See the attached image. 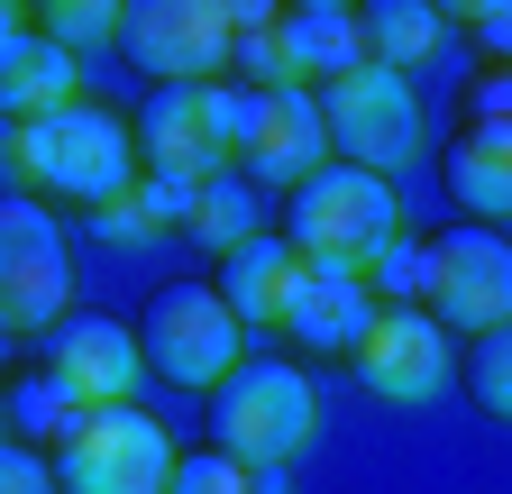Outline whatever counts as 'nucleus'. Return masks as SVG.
I'll use <instances>...</instances> for the list:
<instances>
[{
	"instance_id": "nucleus-1",
	"label": "nucleus",
	"mask_w": 512,
	"mask_h": 494,
	"mask_svg": "<svg viewBox=\"0 0 512 494\" xmlns=\"http://www.w3.org/2000/svg\"><path fill=\"white\" fill-rule=\"evenodd\" d=\"M0 174H19L28 202H83V220H92L101 202H119L138 183V129L110 119L101 101L46 110V119L0 129Z\"/></svg>"
},
{
	"instance_id": "nucleus-2",
	"label": "nucleus",
	"mask_w": 512,
	"mask_h": 494,
	"mask_svg": "<svg viewBox=\"0 0 512 494\" xmlns=\"http://www.w3.org/2000/svg\"><path fill=\"white\" fill-rule=\"evenodd\" d=\"M284 238L302 247L311 275H357L366 284L403 247V202H394V183L366 174V165H320L293 193V229Z\"/></svg>"
},
{
	"instance_id": "nucleus-3",
	"label": "nucleus",
	"mask_w": 512,
	"mask_h": 494,
	"mask_svg": "<svg viewBox=\"0 0 512 494\" xmlns=\"http://www.w3.org/2000/svg\"><path fill=\"white\" fill-rule=\"evenodd\" d=\"M311 440H320V394H311L302 366L256 357V366H238V376L220 385V403H211V449L238 458V467H256V476L293 467Z\"/></svg>"
},
{
	"instance_id": "nucleus-4",
	"label": "nucleus",
	"mask_w": 512,
	"mask_h": 494,
	"mask_svg": "<svg viewBox=\"0 0 512 494\" xmlns=\"http://www.w3.org/2000/svg\"><path fill=\"white\" fill-rule=\"evenodd\" d=\"M174 440L138 403H101L55 440V485L64 494H174Z\"/></svg>"
},
{
	"instance_id": "nucleus-5",
	"label": "nucleus",
	"mask_w": 512,
	"mask_h": 494,
	"mask_svg": "<svg viewBox=\"0 0 512 494\" xmlns=\"http://www.w3.org/2000/svg\"><path fill=\"white\" fill-rule=\"evenodd\" d=\"M238 110H247V92H229V83H165L138 110V156L174 183H220L238 165Z\"/></svg>"
},
{
	"instance_id": "nucleus-6",
	"label": "nucleus",
	"mask_w": 512,
	"mask_h": 494,
	"mask_svg": "<svg viewBox=\"0 0 512 494\" xmlns=\"http://www.w3.org/2000/svg\"><path fill=\"white\" fill-rule=\"evenodd\" d=\"M147 339V366L165 385H202V394H220L238 366H247V330H238V312L220 302V284H165L156 302H147V321H138Z\"/></svg>"
},
{
	"instance_id": "nucleus-7",
	"label": "nucleus",
	"mask_w": 512,
	"mask_h": 494,
	"mask_svg": "<svg viewBox=\"0 0 512 494\" xmlns=\"http://www.w3.org/2000/svg\"><path fill=\"white\" fill-rule=\"evenodd\" d=\"M119 55L156 92L165 83H220V65L238 55V10L229 0H138L119 19Z\"/></svg>"
},
{
	"instance_id": "nucleus-8",
	"label": "nucleus",
	"mask_w": 512,
	"mask_h": 494,
	"mask_svg": "<svg viewBox=\"0 0 512 494\" xmlns=\"http://www.w3.org/2000/svg\"><path fill=\"white\" fill-rule=\"evenodd\" d=\"M320 119H330V156L339 165L403 174L421 156V101H412L403 74H384V65H357L339 83H320Z\"/></svg>"
},
{
	"instance_id": "nucleus-9",
	"label": "nucleus",
	"mask_w": 512,
	"mask_h": 494,
	"mask_svg": "<svg viewBox=\"0 0 512 494\" xmlns=\"http://www.w3.org/2000/svg\"><path fill=\"white\" fill-rule=\"evenodd\" d=\"M64 293H74V266H64V229L46 202L0 193V330L28 339L64 321Z\"/></svg>"
},
{
	"instance_id": "nucleus-10",
	"label": "nucleus",
	"mask_w": 512,
	"mask_h": 494,
	"mask_svg": "<svg viewBox=\"0 0 512 494\" xmlns=\"http://www.w3.org/2000/svg\"><path fill=\"white\" fill-rule=\"evenodd\" d=\"M421 312L439 321V330H503L512 321V238L503 229H448V238H430V302Z\"/></svg>"
},
{
	"instance_id": "nucleus-11",
	"label": "nucleus",
	"mask_w": 512,
	"mask_h": 494,
	"mask_svg": "<svg viewBox=\"0 0 512 494\" xmlns=\"http://www.w3.org/2000/svg\"><path fill=\"white\" fill-rule=\"evenodd\" d=\"M320 165H339L320 92H247V110H238V174L275 183V193H302Z\"/></svg>"
},
{
	"instance_id": "nucleus-12",
	"label": "nucleus",
	"mask_w": 512,
	"mask_h": 494,
	"mask_svg": "<svg viewBox=\"0 0 512 494\" xmlns=\"http://www.w3.org/2000/svg\"><path fill=\"white\" fill-rule=\"evenodd\" d=\"M46 376L74 394L83 412H101V403H128V394H138L147 348H138V330L110 321V312H64L46 330Z\"/></svg>"
},
{
	"instance_id": "nucleus-13",
	"label": "nucleus",
	"mask_w": 512,
	"mask_h": 494,
	"mask_svg": "<svg viewBox=\"0 0 512 494\" xmlns=\"http://www.w3.org/2000/svg\"><path fill=\"white\" fill-rule=\"evenodd\" d=\"M357 376H366V394L375 403H394V412H421V403H439V385H448V330L430 321V312H394L384 302L375 312V330L357 339Z\"/></svg>"
},
{
	"instance_id": "nucleus-14",
	"label": "nucleus",
	"mask_w": 512,
	"mask_h": 494,
	"mask_svg": "<svg viewBox=\"0 0 512 494\" xmlns=\"http://www.w3.org/2000/svg\"><path fill=\"white\" fill-rule=\"evenodd\" d=\"M302 284H311L302 247H293V238H266V229H256L238 257L220 266V302L238 312L247 339H256V330H284V321H293V302H302Z\"/></svg>"
},
{
	"instance_id": "nucleus-15",
	"label": "nucleus",
	"mask_w": 512,
	"mask_h": 494,
	"mask_svg": "<svg viewBox=\"0 0 512 494\" xmlns=\"http://www.w3.org/2000/svg\"><path fill=\"white\" fill-rule=\"evenodd\" d=\"M375 312H384V302H375L357 275H311L284 330H293L302 348H339V357H357V339L375 330Z\"/></svg>"
},
{
	"instance_id": "nucleus-16",
	"label": "nucleus",
	"mask_w": 512,
	"mask_h": 494,
	"mask_svg": "<svg viewBox=\"0 0 512 494\" xmlns=\"http://www.w3.org/2000/svg\"><path fill=\"white\" fill-rule=\"evenodd\" d=\"M284 37L302 55V83H339V74L366 65V19L348 0H302V10H284Z\"/></svg>"
},
{
	"instance_id": "nucleus-17",
	"label": "nucleus",
	"mask_w": 512,
	"mask_h": 494,
	"mask_svg": "<svg viewBox=\"0 0 512 494\" xmlns=\"http://www.w3.org/2000/svg\"><path fill=\"white\" fill-rule=\"evenodd\" d=\"M83 101V55H64V46H28L0 65V110H10V129L19 119H46V110H74Z\"/></svg>"
},
{
	"instance_id": "nucleus-18",
	"label": "nucleus",
	"mask_w": 512,
	"mask_h": 494,
	"mask_svg": "<svg viewBox=\"0 0 512 494\" xmlns=\"http://www.w3.org/2000/svg\"><path fill=\"white\" fill-rule=\"evenodd\" d=\"M448 193H458V211H476V229L512 220V138L467 129L458 147H448Z\"/></svg>"
},
{
	"instance_id": "nucleus-19",
	"label": "nucleus",
	"mask_w": 512,
	"mask_h": 494,
	"mask_svg": "<svg viewBox=\"0 0 512 494\" xmlns=\"http://www.w3.org/2000/svg\"><path fill=\"white\" fill-rule=\"evenodd\" d=\"M357 19H366V65H384V74H412L448 37V10H430V0H375Z\"/></svg>"
},
{
	"instance_id": "nucleus-20",
	"label": "nucleus",
	"mask_w": 512,
	"mask_h": 494,
	"mask_svg": "<svg viewBox=\"0 0 512 494\" xmlns=\"http://www.w3.org/2000/svg\"><path fill=\"white\" fill-rule=\"evenodd\" d=\"M238 65H247V92H311L284 37V10H266V0H238Z\"/></svg>"
},
{
	"instance_id": "nucleus-21",
	"label": "nucleus",
	"mask_w": 512,
	"mask_h": 494,
	"mask_svg": "<svg viewBox=\"0 0 512 494\" xmlns=\"http://www.w3.org/2000/svg\"><path fill=\"white\" fill-rule=\"evenodd\" d=\"M192 238H202V247H220V257H238V247L256 238V193H247V183H202V193H192V220H183Z\"/></svg>"
},
{
	"instance_id": "nucleus-22",
	"label": "nucleus",
	"mask_w": 512,
	"mask_h": 494,
	"mask_svg": "<svg viewBox=\"0 0 512 494\" xmlns=\"http://www.w3.org/2000/svg\"><path fill=\"white\" fill-rule=\"evenodd\" d=\"M119 19L128 10H110V0H55V10H37V37L64 55H92V46H119Z\"/></svg>"
},
{
	"instance_id": "nucleus-23",
	"label": "nucleus",
	"mask_w": 512,
	"mask_h": 494,
	"mask_svg": "<svg viewBox=\"0 0 512 494\" xmlns=\"http://www.w3.org/2000/svg\"><path fill=\"white\" fill-rule=\"evenodd\" d=\"M467 394H476L494 421H512V321L476 339V357H467Z\"/></svg>"
},
{
	"instance_id": "nucleus-24",
	"label": "nucleus",
	"mask_w": 512,
	"mask_h": 494,
	"mask_svg": "<svg viewBox=\"0 0 512 494\" xmlns=\"http://www.w3.org/2000/svg\"><path fill=\"white\" fill-rule=\"evenodd\" d=\"M10 412H19V430H37V440H64V430H74V421H83V403H74V394H64V385L46 376V366H37V376H28V385L10 394Z\"/></svg>"
},
{
	"instance_id": "nucleus-25",
	"label": "nucleus",
	"mask_w": 512,
	"mask_h": 494,
	"mask_svg": "<svg viewBox=\"0 0 512 494\" xmlns=\"http://www.w3.org/2000/svg\"><path fill=\"white\" fill-rule=\"evenodd\" d=\"M174 494H266V476L238 467V458H220V449H202V458L174 467Z\"/></svg>"
},
{
	"instance_id": "nucleus-26",
	"label": "nucleus",
	"mask_w": 512,
	"mask_h": 494,
	"mask_svg": "<svg viewBox=\"0 0 512 494\" xmlns=\"http://www.w3.org/2000/svg\"><path fill=\"white\" fill-rule=\"evenodd\" d=\"M375 284L394 293V312H421V302H430V247H412V238H403L394 257L375 266Z\"/></svg>"
},
{
	"instance_id": "nucleus-27",
	"label": "nucleus",
	"mask_w": 512,
	"mask_h": 494,
	"mask_svg": "<svg viewBox=\"0 0 512 494\" xmlns=\"http://www.w3.org/2000/svg\"><path fill=\"white\" fill-rule=\"evenodd\" d=\"M0 494H64L55 485V458L19 449V440H0Z\"/></svg>"
},
{
	"instance_id": "nucleus-28",
	"label": "nucleus",
	"mask_w": 512,
	"mask_h": 494,
	"mask_svg": "<svg viewBox=\"0 0 512 494\" xmlns=\"http://www.w3.org/2000/svg\"><path fill=\"white\" fill-rule=\"evenodd\" d=\"M467 110H476L467 129H494V138H512V65H494V74L467 92Z\"/></svg>"
},
{
	"instance_id": "nucleus-29",
	"label": "nucleus",
	"mask_w": 512,
	"mask_h": 494,
	"mask_svg": "<svg viewBox=\"0 0 512 494\" xmlns=\"http://www.w3.org/2000/svg\"><path fill=\"white\" fill-rule=\"evenodd\" d=\"M458 28H476L503 65H512V0H476V10H458Z\"/></svg>"
},
{
	"instance_id": "nucleus-30",
	"label": "nucleus",
	"mask_w": 512,
	"mask_h": 494,
	"mask_svg": "<svg viewBox=\"0 0 512 494\" xmlns=\"http://www.w3.org/2000/svg\"><path fill=\"white\" fill-rule=\"evenodd\" d=\"M37 46V19L19 10V0H0V65H10V55H28Z\"/></svg>"
},
{
	"instance_id": "nucleus-31",
	"label": "nucleus",
	"mask_w": 512,
	"mask_h": 494,
	"mask_svg": "<svg viewBox=\"0 0 512 494\" xmlns=\"http://www.w3.org/2000/svg\"><path fill=\"white\" fill-rule=\"evenodd\" d=\"M0 348H10V330H0Z\"/></svg>"
}]
</instances>
